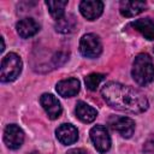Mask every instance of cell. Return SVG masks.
Here are the masks:
<instances>
[{
    "instance_id": "obj_21",
    "label": "cell",
    "mask_w": 154,
    "mask_h": 154,
    "mask_svg": "<svg viewBox=\"0 0 154 154\" xmlns=\"http://www.w3.org/2000/svg\"><path fill=\"white\" fill-rule=\"evenodd\" d=\"M5 49V42H4V38L1 37V52H4Z\"/></svg>"
},
{
    "instance_id": "obj_20",
    "label": "cell",
    "mask_w": 154,
    "mask_h": 154,
    "mask_svg": "<svg viewBox=\"0 0 154 154\" xmlns=\"http://www.w3.org/2000/svg\"><path fill=\"white\" fill-rule=\"evenodd\" d=\"M66 154H87V152L82 148H75V149H71L69 150Z\"/></svg>"
},
{
    "instance_id": "obj_16",
    "label": "cell",
    "mask_w": 154,
    "mask_h": 154,
    "mask_svg": "<svg viewBox=\"0 0 154 154\" xmlns=\"http://www.w3.org/2000/svg\"><path fill=\"white\" fill-rule=\"evenodd\" d=\"M76 28V19L72 14L64 16L63 18L58 19L55 22V30L61 34H69L73 31Z\"/></svg>"
},
{
    "instance_id": "obj_14",
    "label": "cell",
    "mask_w": 154,
    "mask_h": 154,
    "mask_svg": "<svg viewBox=\"0 0 154 154\" xmlns=\"http://www.w3.org/2000/svg\"><path fill=\"white\" fill-rule=\"evenodd\" d=\"M147 7V4L143 1H122L119 5L120 14L124 17H135L140 14L144 8Z\"/></svg>"
},
{
    "instance_id": "obj_7",
    "label": "cell",
    "mask_w": 154,
    "mask_h": 154,
    "mask_svg": "<svg viewBox=\"0 0 154 154\" xmlns=\"http://www.w3.org/2000/svg\"><path fill=\"white\" fill-rule=\"evenodd\" d=\"M4 142L10 149H18L24 142L23 130L16 124L7 125L4 131Z\"/></svg>"
},
{
    "instance_id": "obj_8",
    "label": "cell",
    "mask_w": 154,
    "mask_h": 154,
    "mask_svg": "<svg viewBox=\"0 0 154 154\" xmlns=\"http://www.w3.org/2000/svg\"><path fill=\"white\" fill-rule=\"evenodd\" d=\"M79 11L88 20H94L102 14L103 2L100 0H83L79 4Z\"/></svg>"
},
{
    "instance_id": "obj_11",
    "label": "cell",
    "mask_w": 154,
    "mask_h": 154,
    "mask_svg": "<svg viewBox=\"0 0 154 154\" xmlns=\"http://www.w3.org/2000/svg\"><path fill=\"white\" fill-rule=\"evenodd\" d=\"M79 87H81V84L77 78H67V79H63V81L58 82L55 89L60 96L72 97V96L77 95V93L79 91Z\"/></svg>"
},
{
    "instance_id": "obj_3",
    "label": "cell",
    "mask_w": 154,
    "mask_h": 154,
    "mask_svg": "<svg viewBox=\"0 0 154 154\" xmlns=\"http://www.w3.org/2000/svg\"><path fill=\"white\" fill-rule=\"evenodd\" d=\"M22 60L16 53H8L2 58L1 61V82H12L22 72Z\"/></svg>"
},
{
    "instance_id": "obj_15",
    "label": "cell",
    "mask_w": 154,
    "mask_h": 154,
    "mask_svg": "<svg viewBox=\"0 0 154 154\" xmlns=\"http://www.w3.org/2000/svg\"><path fill=\"white\" fill-rule=\"evenodd\" d=\"M75 112H76L77 118L83 123H91L97 116L96 109L94 107H91L90 105L85 103L84 101H78L77 102Z\"/></svg>"
},
{
    "instance_id": "obj_4",
    "label": "cell",
    "mask_w": 154,
    "mask_h": 154,
    "mask_svg": "<svg viewBox=\"0 0 154 154\" xmlns=\"http://www.w3.org/2000/svg\"><path fill=\"white\" fill-rule=\"evenodd\" d=\"M79 52L85 58H97L102 52V43L95 34H85L79 42Z\"/></svg>"
},
{
    "instance_id": "obj_9",
    "label": "cell",
    "mask_w": 154,
    "mask_h": 154,
    "mask_svg": "<svg viewBox=\"0 0 154 154\" xmlns=\"http://www.w3.org/2000/svg\"><path fill=\"white\" fill-rule=\"evenodd\" d=\"M40 103L51 119H57L60 117L61 114L60 102L52 94H42L40 97Z\"/></svg>"
},
{
    "instance_id": "obj_12",
    "label": "cell",
    "mask_w": 154,
    "mask_h": 154,
    "mask_svg": "<svg viewBox=\"0 0 154 154\" xmlns=\"http://www.w3.org/2000/svg\"><path fill=\"white\" fill-rule=\"evenodd\" d=\"M16 29L20 37L28 38V37L34 36L36 32H38L40 25L32 18H23L16 24Z\"/></svg>"
},
{
    "instance_id": "obj_13",
    "label": "cell",
    "mask_w": 154,
    "mask_h": 154,
    "mask_svg": "<svg viewBox=\"0 0 154 154\" xmlns=\"http://www.w3.org/2000/svg\"><path fill=\"white\" fill-rule=\"evenodd\" d=\"M130 26H132L135 30L141 32L144 36V38H147L149 41L154 40V20H152L150 18L136 19V20L131 22Z\"/></svg>"
},
{
    "instance_id": "obj_10",
    "label": "cell",
    "mask_w": 154,
    "mask_h": 154,
    "mask_svg": "<svg viewBox=\"0 0 154 154\" xmlns=\"http://www.w3.org/2000/svg\"><path fill=\"white\" fill-rule=\"evenodd\" d=\"M57 138L63 144H72L78 140V130L72 124H61L55 130Z\"/></svg>"
},
{
    "instance_id": "obj_19",
    "label": "cell",
    "mask_w": 154,
    "mask_h": 154,
    "mask_svg": "<svg viewBox=\"0 0 154 154\" xmlns=\"http://www.w3.org/2000/svg\"><path fill=\"white\" fill-rule=\"evenodd\" d=\"M143 150H144L146 153L154 154V135H152L150 137H148V140L144 142Z\"/></svg>"
},
{
    "instance_id": "obj_1",
    "label": "cell",
    "mask_w": 154,
    "mask_h": 154,
    "mask_svg": "<svg viewBox=\"0 0 154 154\" xmlns=\"http://www.w3.org/2000/svg\"><path fill=\"white\" fill-rule=\"evenodd\" d=\"M101 95L111 107L119 111L142 113L148 108V100L142 91L118 82L105 84L101 89Z\"/></svg>"
},
{
    "instance_id": "obj_5",
    "label": "cell",
    "mask_w": 154,
    "mask_h": 154,
    "mask_svg": "<svg viewBox=\"0 0 154 154\" xmlns=\"http://www.w3.org/2000/svg\"><path fill=\"white\" fill-rule=\"evenodd\" d=\"M90 140L95 149L100 153H106L111 148V136L103 125H95L90 129Z\"/></svg>"
},
{
    "instance_id": "obj_2",
    "label": "cell",
    "mask_w": 154,
    "mask_h": 154,
    "mask_svg": "<svg viewBox=\"0 0 154 154\" xmlns=\"http://www.w3.org/2000/svg\"><path fill=\"white\" fill-rule=\"evenodd\" d=\"M131 75L138 85H147L154 79V63L149 54L140 53L132 64Z\"/></svg>"
},
{
    "instance_id": "obj_6",
    "label": "cell",
    "mask_w": 154,
    "mask_h": 154,
    "mask_svg": "<svg viewBox=\"0 0 154 154\" xmlns=\"http://www.w3.org/2000/svg\"><path fill=\"white\" fill-rule=\"evenodd\" d=\"M108 125L125 138L131 137L135 131V122L129 117L112 116L108 119Z\"/></svg>"
},
{
    "instance_id": "obj_17",
    "label": "cell",
    "mask_w": 154,
    "mask_h": 154,
    "mask_svg": "<svg viewBox=\"0 0 154 154\" xmlns=\"http://www.w3.org/2000/svg\"><path fill=\"white\" fill-rule=\"evenodd\" d=\"M46 5L49 10V13L52 14V17L58 20L60 18L64 17V13H65V7L67 5V1L66 0H58V1H53V0H48L46 1Z\"/></svg>"
},
{
    "instance_id": "obj_18",
    "label": "cell",
    "mask_w": 154,
    "mask_h": 154,
    "mask_svg": "<svg viewBox=\"0 0 154 154\" xmlns=\"http://www.w3.org/2000/svg\"><path fill=\"white\" fill-rule=\"evenodd\" d=\"M103 78H105V75H102V73H90V75H88V76L85 77V79H84L85 87H87L89 90L94 91V90H96V88L99 87V84L101 83V81H102Z\"/></svg>"
}]
</instances>
